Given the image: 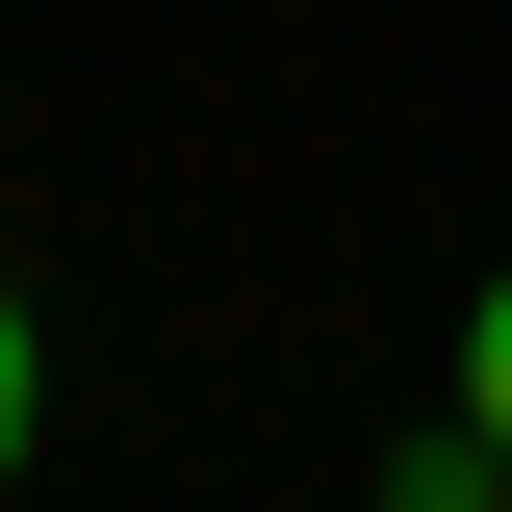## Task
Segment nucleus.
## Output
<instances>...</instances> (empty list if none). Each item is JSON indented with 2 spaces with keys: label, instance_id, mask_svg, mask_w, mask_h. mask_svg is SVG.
Returning <instances> with one entry per match:
<instances>
[{
  "label": "nucleus",
  "instance_id": "3",
  "mask_svg": "<svg viewBox=\"0 0 512 512\" xmlns=\"http://www.w3.org/2000/svg\"><path fill=\"white\" fill-rule=\"evenodd\" d=\"M410 512H461V487H410Z\"/></svg>",
  "mask_w": 512,
  "mask_h": 512
},
{
  "label": "nucleus",
  "instance_id": "2",
  "mask_svg": "<svg viewBox=\"0 0 512 512\" xmlns=\"http://www.w3.org/2000/svg\"><path fill=\"white\" fill-rule=\"evenodd\" d=\"M26 410H52V359H26V308H0V461H26Z\"/></svg>",
  "mask_w": 512,
  "mask_h": 512
},
{
  "label": "nucleus",
  "instance_id": "1",
  "mask_svg": "<svg viewBox=\"0 0 512 512\" xmlns=\"http://www.w3.org/2000/svg\"><path fill=\"white\" fill-rule=\"evenodd\" d=\"M461 436L512 461V282H487V308H461Z\"/></svg>",
  "mask_w": 512,
  "mask_h": 512
}]
</instances>
